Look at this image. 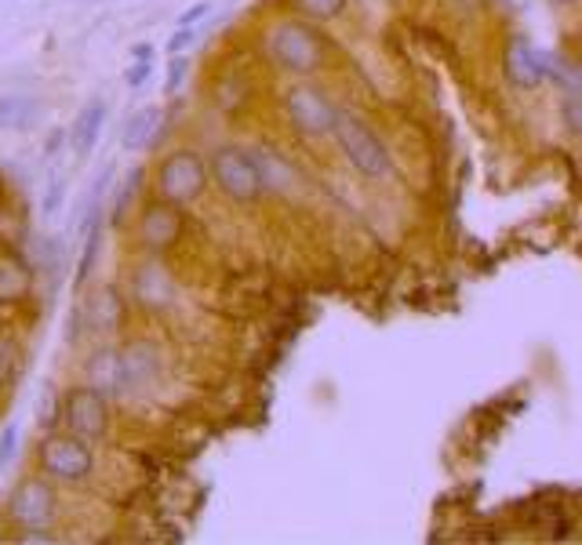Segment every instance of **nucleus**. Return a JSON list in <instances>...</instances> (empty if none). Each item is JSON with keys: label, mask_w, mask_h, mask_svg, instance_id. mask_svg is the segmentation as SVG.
I'll return each instance as SVG.
<instances>
[{"label": "nucleus", "mask_w": 582, "mask_h": 545, "mask_svg": "<svg viewBox=\"0 0 582 545\" xmlns=\"http://www.w3.org/2000/svg\"><path fill=\"white\" fill-rule=\"evenodd\" d=\"M331 135H336L342 157H347V164L361 174V179L379 182V179H386V174L393 171V157H390V149H386V142L375 135V131L364 124L357 113L339 109Z\"/></svg>", "instance_id": "nucleus-1"}, {"label": "nucleus", "mask_w": 582, "mask_h": 545, "mask_svg": "<svg viewBox=\"0 0 582 545\" xmlns=\"http://www.w3.org/2000/svg\"><path fill=\"white\" fill-rule=\"evenodd\" d=\"M266 51H269V59L288 73H317L328 59L325 37H320L306 19L277 22L266 37Z\"/></svg>", "instance_id": "nucleus-2"}, {"label": "nucleus", "mask_w": 582, "mask_h": 545, "mask_svg": "<svg viewBox=\"0 0 582 545\" xmlns=\"http://www.w3.org/2000/svg\"><path fill=\"white\" fill-rule=\"evenodd\" d=\"M37 465L48 480H59V484H84L95 473V451L92 440H84L77 433H48L40 440L37 451Z\"/></svg>", "instance_id": "nucleus-3"}, {"label": "nucleus", "mask_w": 582, "mask_h": 545, "mask_svg": "<svg viewBox=\"0 0 582 545\" xmlns=\"http://www.w3.org/2000/svg\"><path fill=\"white\" fill-rule=\"evenodd\" d=\"M208 164H204V157L197 149L182 146V149H171L165 160L157 164V193L165 196V201L186 207L193 201H201L204 190H208Z\"/></svg>", "instance_id": "nucleus-4"}, {"label": "nucleus", "mask_w": 582, "mask_h": 545, "mask_svg": "<svg viewBox=\"0 0 582 545\" xmlns=\"http://www.w3.org/2000/svg\"><path fill=\"white\" fill-rule=\"evenodd\" d=\"M211 182L219 185L222 196H230L233 204H255L263 196V174H258L255 153L244 146H219L211 153L208 164Z\"/></svg>", "instance_id": "nucleus-5"}, {"label": "nucleus", "mask_w": 582, "mask_h": 545, "mask_svg": "<svg viewBox=\"0 0 582 545\" xmlns=\"http://www.w3.org/2000/svg\"><path fill=\"white\" fill-rule=\"evenodd\" d=\"M4 517L15 523L19 531H26L29 538L40 531H48L59 520V495L51 487L48 476H23L8 495Z\"/></svg>", "instance_id": "nucleus-6"}, {"label": "nucleus", "mask_w": 582, "mask_h": 545, "mask_svg": "<svg viewBox=\"0 0 582 545\" xmlns=\"http://www.w3.org/2000/svg\"><path fill=\"white\" fill-rule=\"evenodd\" d=\"M62 425L70 433L84 436V440H106L110 433V403H106V392L95 386H70L62 392Z\"/></svg>", "instance_id": "nucleus-7"}, {"label": "nucleus", "mask_w": 582, "mask_h": 545, "mask_svg": "<svg viewBox=\"0 0 582 545\" xmlns=\"http://www.w3.org/2000/svg\"><path fill=\"white\" fill-rule=\"evenodd\" d=\"M284 109H288L291 128H295L303 138L331 135V128H336V113H339V106L314 84H295V87H291L288 98H284Z\"/></svg>", "instance_id": "nucleus-8"}, {"label": "nucleus", "mask_w": 582, "mask_h": 545, "mask_svg": "<svg viewBox=\"0 0 582 545\" xmlns=\"http://www.w3.org/2000/svg\"><path fill=\"white\" fill-rule=\"evenodd\" d=\"M77 310H81L84 327H88L92 335H102V338L117 335L128 320V305H124V294L117 283H99V288H92L77 302Z\"/></svg>", "instance_id": "nucleus-9"}, {"label": "nucleus", "mask_w": 582, "mask_h": 545, "mask_svg": "<svg viewBox=\"0 0 582 545\" xmlns=\"http://www.w3.org/2000/svg\"><path fill=\"white\" fill-rule=\"evenodd\" d=\"M135 233L143 240L146 251H168L182 237V207L165 201V196L154 204H146L143 211H138Z\"/></svg>", "instance_id": "nucleus-10"}, {"label": "nucleus", "mask_w": 582, "mask_h": 545, "mask_svg": "<svg viewBox=\"0 0 582 545\" xmlns=\"http://www.w3.org/2000/svg\"><path fill=\"white\" fill-rule=\"evenodd\" d=\"M557 59L549 51H535L524 37H517L510 44V55H506V73L517 87H538L546 81L560 76V70L554 65Z\"/></svg>", "instance_id": "nucleus-11"}, {"label": "nucleus", "mask_w": 582, "mask_h": 545, "mask_svg": "<svg viewBox=\"0 0 582 545\" xmlns=\"http://www.w3.org/2000/svg\"><path fill=\"white\" fill-rule=\"evenodd\" d=\"M121 375H124V392H143L160 378V353L146 338H132L121 346Z\"/></svg>", "instance_id": "nucleus-12"}, {"label": "nucleus", "mask_w": 582, "mask_h": 545, "mask_svg": "<svg viewBox=\"0 0 582 545\" xmlns=\"http://www.w3.org/2000/svg\"><path fill=\"white\" fill-rule=\"evenodd\" d=\"M84 382L95 386L106 397H124V375H121V349L99 346L84 360Z\"/></svg>", "instance_id": "nucleus-13"}, {"label": "nucleus", "mask_w": 582, "mask_h": 545, "mask_svg": "<svg viewBox=\"0 0 582 545\" xmlns=\"http://www.w3.org/2000/svg\"><path fill=\"white\" fill-rule=\"evenodd\" d=\"M132 299H138L146 310H165L175 299V280L168 277V269L160 262H146V266L135 269L132 280Z\"/></svg>", "instance_id": "nucleus-14"}, {"label": "nucleus", "mask_w": 582, "mask_h": 545, "mask_svg": "<svg viewBox=\"0 0 582 545\" xmlns=\"http://www.w3.org/2000/svg\"><path fill=\"white\" fill-rule=\"evenodd\" d=\"M106 102H88V106H81V113L73 117V124H70V131H66V138H70V146H73V153L84 160V157H92L95 153V146H99V138H102V128H106Z\"/></svg>", "instance_id": "nucleus-15"}, {"label": "nucleus", "mask_w": 582, "mask_h": 545, "mask_svg": "<svg viewBox=\"0 0 582 545\" xmlns=\"http://www.w3.org/2000/svg\"><path fill=\"white\" fill-rule=\"evenodd\" d=\"M160 120H165V109H160V106L135 109V113L128 117L124 128H121V149H124V153H138V149L154 146Z\"/></svg>", "instance_id": "nucleus-16"}, {"label": "nucleus", "mask_w": 582, "mask_h": 545, "mask_svg": "<svg viewBox=\"0 0 582 545\" xmlns=\"http://www.w3.org/2000/svg\"><path fill=\"white\" fill-rule=\"evenodd\" d=\"M34 291V269L19 255H0V302H19Z\"/></svg>", "instance_id": "nucleus-17"}, {"label": "nucleus", "mask_w": 582, "mask_h": 545, "mask_svg": "<svg viewBox=\"0 0 582 545\" xmlns=\"http://www.w3.org/2000/svg\"><path fill=\"white\" fill-rule=\"evenodd\" d=\"M37 113H40V102L34 95H26V92H15V95L0 98V128L23 131V128L34 124Z\"/></svg>", "instance_id": "nucleus-18"}, {"label": "nucleus", "mask_w": 582, "mask_h": 545, "mask_svg": "<svg viewBox=\"0 0 582 545\" xmlns=\"http://www.w3.org/2000/svg\"><path fill=\"white\" fill-rule=\"evenodd\" d=\"M146 179V168H132L128 171V179H121V185H117V196H113V222H124L128 215H132L135 201L143 196V182Z\"/></svg>", "instance_id": "nucleus-19"}, {"label": "nucleus", "mask_w": 582, "mask_h": 545, "mask_svg": "<svg viewBox=\"0 0 582 545\" xmlns=\"http://www.w3.org/2000/svg\"><path fill=\"white\" fill-rule=\"evenodd\" d=\"M255 164H258V174H263L266 190H280V185H288V179H291L288 164L277 160L269 149H255Z\"/></svg>", "instance_id": "nucleus-20"}, {"label": "nucleus", "mask_w": 582, "mask_h": 545, "mask_svg": "<svg viewBox=\"0 0 582 545\" xmlns=\"http://www.w3.org/2000/svg\"><path fill=\"white\" fill-rule=\"evenodd\" d=\"M291 8H295L299 15L310 19V22H328V19L342 15L347 0H291Z\"/></svg>", "instance_id": "nucleus-21"}, {"label": "nucleus", "mask_w": 582, "mask_h": 545, "mask_svg": "<svg viewBox=\"0 0 582 545\" xmlns=\"http://www.w3.org/2000/svg\"><path fill=\"white\" fill-rule=\"evenodd\" d=\"M19 360H23V349H19V342L12 335H0V389L15 378Z\"/></svg>", "instance_id": "nucleus-22"}, {"label": "nucleus", "mask_w": 582, "mask_h": 545, "mask_svg": "<svg viewBox=\"0 0 582 545\" xmlns=\"http://www.w3.org/2000/svg\"><path fill=\"white\" fill-rule=\"evenodd\" d=\"M37 422H40V429H56V422H62V397L51 386H45V392H40Z\"/></svg>", "instance_id": "nucleus-23"}, {"label": "nucleus", "mask_w": 582, "mask_h": 545, "mask_svg": "<svg viewBox=\"0 0 582 545\" xmlns=\"http://www.w3.org/2000/svg\"><path fill=\"white\" fill-rule=\"evenodd\" d=\"M66 201V174H51L48 179V190H45V201H40V215L51 218Z\"/></svg>", "instance_id": "nucleus-24"}, {"label": "nucleus", "mask_w": 582, "mask_h": 545, "mask_svg": "<svg viewBox=\"0 0 582 545\" xmlns=\"http://www.w3.org/2000/svg\"><path fill=\"white\" fill-rule=\"evenodd\" d=\"M186 73H190L186 51H182V55H171V62H168V70H165V95H168V98L182 87V81H186Z\"/></svg>", "instance_id": "nucleus-25"}, {"label": "nucleus", "mask_w": 582, "mask_h": 545, "mask_svg": "<svg viewBox=\"0 0 582 545\" xmlns=\"http://www.w3.org/2000/svg\"><path fill=\"white\" fill-rule=\"evenodd\" d=\"M149 76H154V59H132V65H124V84L132 87H143Z\"/></svg>", "instance_id": "nucleus-26"}, {"label": "nucleus", "mask_w": 582, "mask_h": 545, "mask_svg": "<svg viewBox=\"0 0 582 545\" xmlns=\"http://www.w3.org/2000/svg\"><path fill=\"white\" fill-rule=\"evenodd\" d=\"M565 124L575 131V135H582V92H571L565 98Z\"/></svg>", "instance_id": "nucleus-27"}, {"label": "nucleus", "mask_w": 582, "mask_h": 545, "mask_svg": "<svg viewBox=\"0 0 582 545\" xmlns=\"http://www.w3.org/2000/svg\"><path fill=\"white\" fill-rule=\"evenodd\" d=\"M193 44H197V29H193V26H175V33L168 37V51L182 55L186 48H193Z\"/></svg>", "instance_id": "nucleus-28"}, {"label": "nucleus", "mask_w": 582, "mask_h": 545, "mask_svg": "<svg viewBox=\"0 0 582 545\" xmlns=\"http://www.w3.org/2000/svg\"><path fill=\"white\" fill-rule=\"evenodd\" d=\"M15 444H19V425H15V422H8L4 429H0V465L12 462Z\"/></svg>", "instance_id": "nucleus-29"}, {"label": "nucleus", "mask_w": 582, "mask_h": 545, "mask_svg": "<svg viewBox=\"0 0 582 545\" xmlns=\"http://www.w3.org/2000/svg\"><path fill=\"white\" fill-rule=\"evenodd\" d=\"M211 8H215L211 0H197V4H190V8L175 19V26H197L201 19H208V15H211Z\"/></svg>", "instance_id": "nucleus-30"}, {"label": "nucleus", "mask_w": 582, "mask_h": 545, "mask_svg": "<svg viewBox=\"0 0 582 545\" xmlns=\"http://www.w3.org/2000/svg\"><path fill=\"white\" fill-rule=\"evenodd\" d=\"M132 59H154V44H135Z\"/></svg>", "instance_id": "nucleus-31"}, {"label": "nucleus", "mask_w": 582, "mask_h": 545, "mask_svg": "<svg viewBox=\"0 0 582 545\" xmlns=\"http://www.w3.org/2000/svg\"><path fill=\"white\" fill-rule=\"evenodd\" d=\"M554 8H568V4H579V0H549Z\"/></svg>", "instance_id": "nucleus-32"}, {"label": "nucleus", "mask_w": 582, "mask_h": 545, "mask_svg": "<svg viewBox=\"0 0 582 545\" xmlns=\"http://www.w3.org/2000/svg\"><path fill=\"white\" fill-rule=\"evenodd\" d=\"M579 40H582V29H579Z\"/></svg>", "instance_id": "nucleus-33"}]
</instances>
